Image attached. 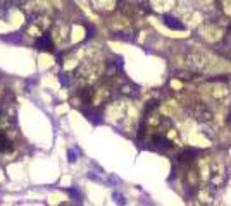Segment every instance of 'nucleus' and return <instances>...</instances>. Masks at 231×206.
<instances>
[{"mask_svg": "<svg viewBox=\"0 0 231 206\" xmlns=\"http://www.w3.org/2000/svg\"><path fill=\"white\" fill-rule=\"evenodd\" d=\"M193 117L199 122H202V124H209V122H212L214 113H212V110H210L207 105H204V103H195V106H193Z\"/></svg>", "mask_w": 231, "mask_h": 206, "instance_id": "f257e3e1", "label": "nucleus"}, {"mask_svg": "<svg viewBox=\"0 0 231 206\" xmlns=\"http://www.w3.org/2000/svg\"><path fill=\"white\" fill-rule=\"evenodd\" d=\"M166 24L169 28H172V29H185V24L178 22L176 17H171V16H166Z\"/></svg>", "mask_w": 231, "mask_h": 206, "instance_id": "f03ea898", "label": "nucleus"}]
</instances>
